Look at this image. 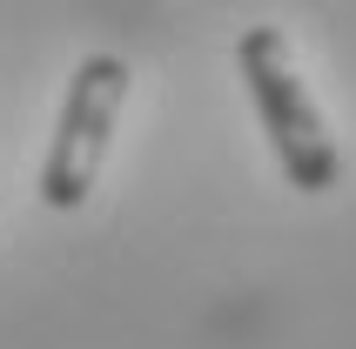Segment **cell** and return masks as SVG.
Returning <instances> with one entry per match:
<instances>
[{
	"label": "cell",
	"mask_w": 356,
	"mask_h": 349,
	"mask_svg": "<svg viewBox=\"0 0 356 349\" xmlns=\"http://www.w3.org/2000/svg\"><path fill=\"white\" fill-rule=\"evenodd\" d=\"M236 74L249 88V101H256V121L269 135V148H276L282 174H289V188L330 195L343 181V155L330 141V121H323L309 81H302V60L289 47V34L282 27H242L236 34Z\"/></svg>",
	"instance_id": "cell-1"
},
{
	"label": "cell",
	"mask_w": 356,
	"mask_h": 349,
	"mask_svg": "<svg viewBox=\"0 0 356 349\" xmlns=\"http://www.w3.org/2000/svg\"><path fill=\"white\" fill-rule=\"evenodd\" d=\"M128 60L121 54H88L67 81V101H60L54 141H47V161H40V202L54 215L81 209L101 181V161H108V141H115L121 101H128Z\"/></svg>",
	"instance_id": "cell-2"
}]
</instances>
